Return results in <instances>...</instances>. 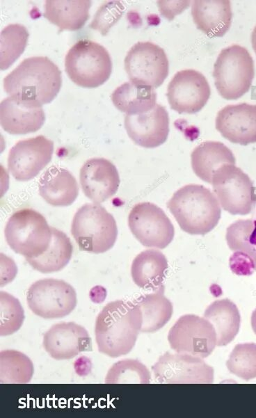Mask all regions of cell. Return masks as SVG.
Segmentation results:
<instances>
[{
	"mask_svg": "<svg viewBox=\"0 0 256 418\" xmlns=\"http://www.w3.org/2000/svg\"><path fill=\"white\" fill-rule=\"evenodd\" d=\"M52 239L47 250L41 255L26 258L35 270L49 273L63 269L70 262L73 246L69 237L62 231L51 227Z\"/></svg>",
	"mask_w": 256,
	"mask_h": 418,
	"instance_id": "29",
	"label": "cell"
},
{
	"mask_svg": "<svg viewBox=\"0 0 256 418\" xmlns=\"http://www.w3.org/2000/svg\"><path fill=\"white\" fill-rule=\"evenodd\" d=\"M45 120V112L35 103L9 96L0 104V122L11 134H26L39 130Z\"/></svg>",
	"mask_w": 256,
	"mask_h": 418,
	"instance_id": "20",
	"label": "cell"
},
{
	"mask_svg": "<svg viewBox=\"0 0 256 418\" xmlns=\"http://www.w3.org/2000/svg\"><path fill=\"white\" fill-rule=\"evenodd\" d=\"M53 152L54 142L42 135L19 140L9 151L8 171L17 181L31 180L51 161Z\"/></svg>",
	"mask_w": 256,
	"mask_h": 418,
	"instance_id": "14",
	"label": "cell"
},
{
	"mask_svg": "<svg viewBox=\"0 0 256 418\" xmlns=\"http://www.w3.org/2000/svg\"><path fill=\"white\" fill-rule=\"evenodd\" d=\"M254 229L255 223L252 220H239L227 228L226 241L230 250L246 255L256 269V250L250 243Z\"/></svg>",
	"mask_w": 256,
	"mask_h": 418,
	"instance_id": "35",
	"label": "cell"
},
{
	"mask_svg": "<svg viewBox=\"0 0 256 418\" xmlns=\"http://www.w3.org/2000/svg\"><path fill=\"white\" fill-rule=\"evenodd\" d=\"M167 207L180 228L193 235H204L218 224L221 209L216 195L200 184H190L176 191Z\"/></svg>",
	"mask_w": 256,
	"mask_h": 418,
	"instance_id": "3",
	"label": "cell"
},
{
	"mask_svg": "<svg viewBox=\"0 0 256 418\" xmlns=\"http://www.w3.org/2000/svg\"><path fill=\"white\" fill-rule=\"evenodd\" d=\"M151 374L147 367L137 360H120L109 369L106 384H148Z\"/></svg>",
	"mask_w": 256,
	"mask_h": 418,
	"instance_id": "32",
	"label": "cell"
},
{
	"mask_svg": "<svg viewBox=\"0 0 256 418\" xmlns=\"http://www.w3.org/2000/svg\"><path fill=\"white\" fill-rule=\"evenodd\" d=\"M61 85V70L46 56L24 59L3 79V88L8 95L40 106L50 103Z\"/></svg>",
	"mask_w": 256,
	"mask_h": 418,
	"instance_id": "2",
	"label": "cell"
},
{
	"mask_svg": "<svg viewBox=\"0 0 256 418\" xmlns=\"http://www.w3.org/2000/svg\"><path fill=\"white\" fill-rule=\"evenodd\" d=\"M168 268V260L161 251L148 249L134 259L131 275L140 288L156 291L163 286Z\"/></svg>",
	"mask_w": 256,
	"mask_h": 418,
	"instance_id": "24",
	"label": "cell"
},
{
	"mask_svg": "<svg viewBox=\"0 0 256 418\" xmlns=\"http://www.w3.org/2000/svg\"><path fill=\"white\" fill-rule=\"evenodd\" d=\"M255 76L254 61L248 51L239 45L223 49L214 65V84L226 99H237L246 93Z\"/></svg>",
	"mask_w": 256,
	"mask_h": 418,
	"instance_id": "7",
	"label": "cell"
},
{
	"mask_svg": "<svg viewBox=\"0 0 256 418\" xmlns=\"http://www.w3.org/2000/svg\"><path fill=\"white\" fill-rule=\"evenodd\" d=\"M111 100L126 115H135L152 109L157 104V93L152 86L130 81L114 90Z\"/></svg>",
	"mask_w": 256,
	"mask_h": 418,
	"instance_id": "27",
	"label": "cell"
},
{
	"mask_svg": "<svg viewBox=\"0 0 256 418\" xmlns=\"http://www.w3.org/2000/svg\"><path fill=\"white\" fill-rule=\"evenodd\" d=\"M250 323H251L252 329H253V332H255V334L256 335V308L252 312L251 318H250Z\"/></svg>",
	"mask_w": 256,
	"mask_h": 418,
	"instance_id": "37",
	"label": "cell"
},
{
	"mask_svg": "<svg viewBox=\"0 0 256 418\" xmlns=\"http://www.w3.org/2000/svg\"><path fill=\"white\" fill-rule=\"evenodd\" d=\"M216 129L233 143H256V105L240 103L224 106L217 113Z\"/></svg>",
	"mask_w": 256,
	"mask_h": 418,
	"instance_id": "19",
	"label": "cell"
},
{
	"mask_svg": "<svg viewBox=\"0 0 256 418\" xmlns=\"http://www.w3.org/2000/svg\"><path fill=\"white\" fill-rule=\"evenodd\" d=\"M79 180L85 195L97 204L114 195L120 182L116 167L104 158L87 160L81 168Z\"/></svg>",
	"mask_w": 256,
	"mask_h": 418,
	"instance_id": "18",
	"label": "cell"
},
{
	"mask_svg": "<svg viewBox=\"0 0 256 418\" xmlns=\"http://www.w3.org/2000/svg\"><path fill=\"white\" fill-rule=\"evenodd\" d=\"M228 371L236 376L249 380L256 378V344H237L226 362Z\"/></svg>",
	"mask_w": 256,
	"mask_h": 418,
	"instance_id": "33",
	"label": "cell"
},
{
	"mask_svg": "<svg viewBox=\"0 0 256 418\" xmlns=\"http://www.w3.org/2000/svg\"><path fill=\"white\" fill-rule=\"evenodd\" d=\"M33 364L23 353L7 349L0 351V383L24 384L31 381Z\"/></svg>",
	"mask_w": 256,
	"mask_h": 418,
	"instance_id": "30",
	"label": "cell"
},
{
	"mask_svg": "<svg viewBox=\"0 0 256 418\" xmlns=\"http://www.w3.org/2000/svg\"><path fill=\"white\" fill-rule=\"evenodd\" d=\"M65 68L70 79L84 88H96L106 81L112 61L102 45L88 39L77 42L67 51Z\"/></svg>",
	"mask_w": 256,
	"mask_h": 418,
	"instance_id": "6",
	"label": "cell"
},
{
	"mask_svg": "<svg viewBox=\"0 0 256 418\" xmlns=\"http://www.w3.org/2000/svg\"><path fill=\"white\" fill-rule=\"evenodd\" d=\"M251 44H252L253 50L255 51V52L256 54V26H255V28L251 33Z\"/></svg>",
	"mask_w": 256,
	"mask_h": 418,
	"instance_id": "38",
	"label": "cell"
},
{
	"mask_svg": "<svg viewBox=\"0 0 256 418\" xmlns=\"http://www.w3.org/2000/svg\"><path fill=\"white\" fill-rule=\"evenodd\" d=\"M24 319L23 307L11 294L0 291V335L8 336L17 332Z\"/></svg>",
	"mask_w": 256,
	"mask_h": 418,
	"instance_id": "34",
	"label": "cell"
},
{
	"mask_svg": "<svg viewBox=\"0 0 256 418\" xmlns=\"http://www.w3.org/2000/svg\"><path fill=\"white\" fill-rule=\"evenodd\" d=\"M125 127L129 138L145 148H154L167 140L169 116L166 108L159 104L147 112L126 115Z\"/></svg>",
	"mask_w": 256,
	"mask_h": 418,
	"instance_id": "16",
	"label": "cell"
},
{
	"mask_svg": "<svg viewBox=\"0 0 256 418\" xmlns=\"http://www.w3.org/2000/svg\"><path fill=\"white\" fill-rule=\"evenodd\" d=\"M89 0H47L44 17L61 30L77 31L89 17Z\"/></svg>",
	"mask_w": 256,
	"mask_h": 418,
	"instance_id": "26",
	"label": "cell"
},
{
	"mask_svg": "<svg viewBox=\"0 0 256 418\" xmlns=\"http://www.w3.org/2000/svg\"><path fill=\"white\" fill-rule=\"evenodd\" d=\"M71 234L81 250L99 254L113 246L118 227L115 218L104 207L87 203L76 211Z\"/></svg>",
	"mask_w": 256,
	"mask_h": 418,
	"instance_id": "4",
	"label": "cell"
},
{
	"mask_svg": "<svg viewBox=\"0 0 256 418\" xmlns=\"http://www.w3.org/2000/svg\"><path fill=\"white\" fill-rule=\"evenodd\" d=\"M124 63L131 81L154 88L159 87L168 74L169 62L165 51L151 42L134 45Z\"/></svg>",
	"mask_w": 256,
	"mask_h": 418,
	"instance_id": "12",
	"label": "cell"
},
{
	"mask_svg": "<svg viewBox=\"0 0 256 418\" xmlns=\"http://www.w3.org/2000/svg\"><path fill=\"white\" fill-rule=\"evenodd\" d=\"M128 225L135 238L147 248L163 249L175 235L174 226L163 209L149 202L134 206Z\"/></svg>",
	"mask_w": 256,
	"mask_h": 418,
	"instance_id": "11",
	"label": "cell"
},
{
	"mask_svg": "<svg viewBox=\"0 0 256 418\" xmlns=\"http://www.w3.org/2000/svg\"><path fill=\"white\" fill-rule=\"evenodd\" d=\"M168 341L176 353L201 358L208 357L217 346L212 325L205 318L195 314L180 316L170 329Z\"/></svg>",
	"mask_w": 256,
	"mask_h": 418,
	"instance_id": "10",
	"label": "cell"
},
{
	"mask_svg": "<svg viewBox=\"0 0 256 418\" xmlns=\"http://www.w3.org/2000/svg\"><path fill=\"white\" fill-rule=\"evenodd\" d=\"M203 317L214 327L218 346L230 344L239 332L240 313L237 305L228 298L211 303L206 308Z\"/></svg>",
	"mask_w": 256,
	"mask_h": 418,
	"instance_id": "25",
	"label": "cell"
},
{
	"mask_svg": "<svg viewBox=\"0 0 256 418\" xmlns=\"http://www.w3.org/2000/svg\"><path fill=\"white\" fill-rule=\"evenodd\" d=\"M39 194L48 204L54 207L72 204L79 195V186L75 177L64 168L52 166L41 176Z\"/></svg>",
	"mask_w": 256,
	"mask_h": 418,
	"instance_id": "22",
	"label": "cell"
},
{
	"mask_svg": "<svg viewBox=\"0 0 256 418\" xmlns=\"http://www.w3.org/2000/svg\"><path fill=\"white\" fill-rule=\"evenodd\" d=\"M26 28L19 24L6 26L0 34V68L8 69L24 52L29 38Z\"/></svg>",
	"mask_w": 256,
	"mask_h": 418,
	"instance_id": "31",
	"label": "cell"
},
{
	"mask_svg": "<svg viewBox=\"0 0 256 418\" xmlns=\"http://www.w3.org/2000/svg\"><path fill=\"white\" fill-rule=\"evenodd\" d=\"M44 349L54 359L70 360L81 352L92 351L88 331L74 322L53 325L44 335Z\"/></svg>",
	"mask_w": 256,
	"mask_h": 418,
	"instance_id": "17",
	"label": "cell"
},
{
	"mask_svg": "<svg viewBox=\"0 0 256 418\" xmlns=\"http://www.w3.org/2000/svg\"><path fill=\"white\" fill-rule=\"evenodd\" d=\"M211 94L205 77L195 70L177 72L169 82L166 96L172 109L179 113H195L207 104Z\"/></svg>",
	"mask_w": 256,
	"mask_h": 418,
	"instance_id": "15",
	"label": "cell"
},
{
	"mask_svg": "<svg viewBox=\"0 0 256 418\" xmlns=\"http://www.w3.org/2000/svg\"><path fill=\"white\" fill-rule=\"evenodd\" d=\"M191 161L194 173L209 184L218 168L236 163L232 152L223 143L214 140L202 142L195 147L191 152Z\"/></svg>",
	"mask_w": 256,
	"mask_h": 418,
	"instance_id": "23",
	"label": "cell"
},
{
	"mask_svg": "<svg viewBox=\"0 0 256 418\" xmlns=\"http://www.w3.org/2000/svg\"><path fill=\"white\" fill-rule=\"evenodd\" d=\"M141 325V312L134 302L117 300L107 303L95 321L98 351L111 357L129 353L135 346Z\"/></svg>",
	"mask_w": 256,
	"mask_h": 418,
	"instance_id": "1",
	"label": "cell"
},
{
	"mask_svg": "<svg viewBox=\"0 0 256 418\" xmlns=\"http://www.w3.org/2000/svg\"><path fill=\"white\" fill-rule=\"evenodd\" d=\"M159 383H212L214 369L203 358L186 353L166 352L152 367Z\"/></svg>",
	"mask_w": 256,
	"mask_h": 418,
	"instance_id": "13",
	"label": "cell"
},
{
	"mask_svg": "<svg viewBox=\"0 0 256 418\" xmlns=\"http://www.w3.org/2000/svg\"><path fill=\"white\" fill-rule=\"evenodd\" d=\"M4 234L10 248L25 259L43 254L52 239L51 227L45 218L29 208L19 209L11 215L6 225Z\"/></svg>",
	"mask_w": 256,
	"mask_h": 418,
	"instance_id": "5",
	"label": "cell"
},
{
	"mask_svg": "<svg viewBox=\"0 0 256 418\" xmlns=\"http://www.w3.org/2000/svg\"><path fill=\"white\" fill-rule=\"evenodd\" d=\"M125 10V7L120 1H106L96 12L90 27L105 35L120 19Z\"/></svg>",
	"mask_w": 256,
	"mask_h": 418,
	"instance_id": "36",
	"label": "cell"
},
{
	"mask_svg": "<svg viewBox=\"0 0 256 418\" xmlns=\"http://www.w3.org/2000/svg\"><path fill=\"white\" fill-rule=\"evenodd\" d=\"M191 15L197 28L210 38L222 37L229 30L232 12L227 0H195Z\"/></svg>",
	"mask_w": 256,
	"mask_h": 418,
	"instance_id": "21",
	"label": "cell"
},
{
	"mask_svg": "<svg viewBox=\"0 0 256 418\" xmlns=\"http://www.w3.org/2000/svg\"><path fill=\"white\" fill-rule=\"evenodd\" d=\"M29 309L43 319H58L70 314L77 303L73 287L63 280L45 278L33 283L28 289Z\"/></svg>",
	"mask_w": 256,
	"mask_h": 418,
	"instance_id": "9",
	"label": "cell"
},
{
	"mask_svg": "<svg viewBox=\"0 0 256 418\" xmlns=\"http://www.w3.org/2000/svg\"><path fill=\"white\" fill-rule=\"evenodd\" d=\"M163 293V285L154 292L142 295L134 301L141 312V332L146 333L157 332L172 317L173 304Z\"/></svg>",
	"mask_w": 256,
	"mask_h": 418,
	"instance_id": "28",
	"label": "cell"
},
{
	"mask_svg": "<svg viewBox=\"0 0 256 418\" xmlns=\"http://www.w3.org/2000/svg\"><path fill=\"white\" fill-rule=\"evenodd\" d=\"M211 184L220 206L232 215L250 213L255 203V187L249 176L233 164H224L213 174Z\"/></svg>",
	"mask_w": 256,
	"mask_h": 418,
	"instance_id": "8",
	"label": "cell"
}]
</instances>
